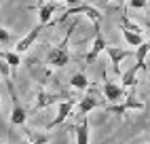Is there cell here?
Segmentation results:
<instances>
[{
    "label": "cell",
    "instance_id": "cell-10",
    "mask_svg": "<svg viewBox=\"0 0 150 144\" xmlns=\"http://www.w3.org/2000/svg\"><path fill=\"white\" fill-rule=\"evenodd\" d=\"M57 13V4L55 2H42V4H38V24L40 26H49L53 21V15Z\"/></svg>",
    "mask_w": 150,
    "mask_h": 144
},
{
    "label": "cell",
    "instance_id": "cell-24",
    "mask_svg": "<svg viewBox=\"0 0 150 144\" xmlns=\"http://www.w3.org/2000/svg\"><path fill=\"white\" fill-rule=\"evenodd\" d=\"M144 24H146V30H150V15L146 17V21H144Z\"/></svg>",
    "mask_w": 150,
    "mask_h": 144
},
{
    "label": "cell",
    "instance_id": "cell-3",
    "mask_svg": "<svg viewBox=\"0 0 150 144\" xmlns=\"http://www.w3.org/2000/svg\"><path fill=\"white\" fill-rule=\"evenodd\" d=\"M68 15H85L89 17L93 24H99L102 21V13H99V9L93 6V4H78V6H68V11L62 15V19H66Z\"/></svg>",
    "mask_w": 150,
    "mask_h": 144
},
{
    "label": "cell",
    "instance_id": "cell-20",
    "mask_svg": "<svg viewBox=\"0 0 150 144\" xmlns=\"http://www.w3.org/2000/svg\"><path fill=\"white\" fill-rule=\"evenodd\" d=\"M121 28H127V30H131V32H139V34L144 32L142 26H139L137 21H133L131 17H127V15H123V17H121Z\"/></svg>",
    "mask_w": 150,
    "mask_h": 144
},
{
    "label": "cell",
    "instance_id": "cell-21",
    "mask_svg": "<svg viewBox=\"0 0 150 144\" xmlns=\"http://www.w3.org/2000/svg\"><path fill=\"white\" fill-rule=\"evenodd\" d=\"M148 6V0H127V9H135V11H142Z\"/></svg>",
    "mask_w": 150,
    "mask_h": 144
},
{
    "label": "cell",
    "instance_id": "cell-28",
    "mask_svg": "<svg viewBox=\"0 0 150 144\" xmlns=\"http://www.w3.org/2000/svg\"><path fill=\"white\" fill-rule=\"evenodd\" d=\"M121 2H127V0H121Z\"/></svg>",
    "mask_w": 150,
    "mask_h": 144
},
{
    "label": "cell",
    "instance_id": "cell-27",
    "mask_svg": "<svg viewBox=\"0 0 150 144\" xmlns=\"http://www.w3.org/2000/svg\"><path fill=\"white\" fill-rule=\"evenodd\" d=\"M104 2H112V0H104Z\"/></svg>",
    "mask_w": 150,
    "mask_h": 144
},
{
    "label": "cell",
    "instance_id": "cell-6",
    "mask_svg": "<svg viewBox=\"0 0 150 144\" xmlns=\"http://www.w3.org/2000/svg\"><path fill=\"white\" fill-rule=\"evenodd\" d=\"M74 100H64V102H59V106H57V117L51 121V123H49V125H47V129H53V127H59V125H62V123L70 117V115H72V110H74Z\"/></svg>",
    "mask_w": 150,
    "mask_h": 144
},
{
    "label": "cell",
    "instance_id": "cell-2",
    "mask_svg": "<svg viewBox=\"0 0 150 144\" xmlns=\"http://www.w3.org/2000/svg\"><path fill=\"white\" fill-rule=\"evenodd\" d=\"M93 30H95V38H93L91 51H89V53L85 55V61H87V64H93V61L99 57V53L108 49V43H106L104 34H102V30H99V24H93Z\"/></svg>",
    "mask_w": 150,
    "mask_h": 144
},
{
    "label": "cell",
    "instance_id": "cell-19",
    "mask_svg": "<svg viewBox=\"0 0 150 144\" xmlns=\"http://www.w3.org/2000/svg\"><path fill=\"white\" fill-rule=\"evenodd\" d=\"M121 32H123V36H125V43L131 45V47H135V49L144 43V38H142V34H139V32H131V30H127V28H121Z\"/></svg>",
    "mask_w": 150,
    "mask_h": 144
},
{
    "label": "cell",
    "instance_id": "cell-15",
    "mask_svg": "<svg viewBox=\"0 0 150 144\" xmlns=\"http://www.w3.org/2000/svg\"><path fill=\"white\" fill-rule=\"evenodd\" d=\"M91 140V129H89V123L81 121L76 125V144H89Z\"/></svg>",
    "mask_w": 150,
    "mask_h": 144
},
{
    "label": "cell",
    "instance_id": "cell-14",
    "mask_svg": "<svg viewBox=\"0 0 150 144\" xmlns=\"http://www.w3.org/2000/svg\"><path fill=\"white\" fill-rule=\"evenodd\" d=\"M148 53H150V40H144V43L135 49V64L142 70H146V57H148Z\"/></svg>",
    "mask_w": 150,
    "mask_h": 144
},
{
    "label": "cell",
    "instance_id": "cell-8",
    "mask_svg": "<svg viewBox=\"0 0 150 144\" xmlns=\"http://www.w3.org/2000/svg\"><path fill=\"white\" fill-rule=\"evenodd\" d=\"M57 102V96L55 93H51L47 87H38L36 89V100H34V110H42V108H47V106H53Z\"/></svg>",
    "mask_w": 150,
    "mask_h": 144
},
{
    "label": "cell",
    "instance_id": "cell-26",
    "mask_svg": "<svg viewBox=\"0 0 150 144\" xmlns=\"http://www.w3.org/2000/svg\"><path fill=\"white\" fill-rule=\"evenodd\" d=\"M0 144H2V142H0ZM4 144H13V142H4Z\"/></svg>",
    "mask_w": 150,
    "mask_h": 144
},
{
    "label": "cell",
    "instance_id": "cell-16",
    "mask_svg": "<svg viewBox=\"0 0 150 144\" xmlns=\"http://www.w3.org/2000/svg\"><path fill=\"white\" fill-rule=\"evenodd\" d=\"M25 121H28V112L23 106H19V104H13V110H11V123L13 125H25Z\"/></svg>",
    "mask_w": 150,
    "mask_h": 144
},
{
    "label": "cell",
    "instance_id": "cell-9",
    "mask_svg": "<svg viewBox=\"0 0 150 144\" xmlns=\"http://www.w3.org/2000/svg\"><path fill=\"white\" fill-rule=\"evenodd\" d=\"M42 30H45V26H40V24H38L34 30H30V32H28L21 40H19L17 45H15V51H17V53H25V51L36 43V38H38V34H40Z\"/></svg>",
    "mask_w": 150,
    "mask_h": 144
},
{
    "label": "cell",
    "instance_id": "cell-22",
    "mask_svg": "<svg viewBox=\"0 0 150 144\" xmlns=\"http://www.w3.org/2000/svg\"><path fill=\"white\" fill-rule=\"evenodd\" d=\"M6 43H11V34H8V30L0 26V45H6Z\"/></svg>",
    "mask_w": 150,
    "mask_h": 144
},
{
    "label": "cell",
    "instance_id": "cell-5",
    "mask_svg": "<svg viewBox=\"0 0 150 144\" xmlns=\"http://www.w3.org/2000/svg\"><path fill=\"white\" fill-rule=\"evenodd\" d=\"M146 108V104L142 100H137L135 96H127L125 98V102L123 104H114V106H108L106 110L108 112H114V115H125V112H129V110H144Z\"/></svg>",
    "mask_w": 150,
    "mask_h": 144
},
{
    "label": "cell",
    "instance_id": "cell-18",
    "mask_svg": "<svg viewBox=\"0 0 150 144\" xmlns=\"http://www.w3.org/2000/svg\"><path fill=\"white\" fill-rule=\"evenodd\" d=\"M2 57L11 64L13 74H17V72H19V66H21V53H17V51H2Z\"/></svg>",
    "mask_w": 150,
    "mask_h": 144
},
{
    "label": "cell",
    "instance_id": "cell-29",
    "mask_svg": "<svg viewBox=\"0 0 150 144\" xmlns=\"http://www.w3.org/2000/svg\"><path fill=\"white\" fill-rule=\"evenodd\" d=\"M0 117H2V112H0Z\"/></svg>",
    "mask_w": 150,
    "mask_h": 144
},
{
    "label": "cell",
    "instance_id": "cell-4",
    "mask_svg": "<svg viewBox=\"0 0 150 144\" xmlns=\"http://www.w3.org/2000/svg\"><path fill=\"white\" fill-rule=\"evenodd\" d=\"M104 98L108 102H112V104H116V102H121L123 98H127L125 87L118 85V83H114V81H110L106 76V72H104Z\"/></svg>",
    "mask_w": 150,
    "mask_h": 144
},
{
    "label": "cell",
    "instance_id": "cell-7",
    "mask_svg": "<svg viewBox=\"0 0 150 144\" xmlns=\"http://www.w3.org/2000/svg\"><path fill=\"white\" fill-rule=\"evenodd\" d=\"M106 53L110 57V64H112L114 72H116V74H121V64L131 55V51H129V49H121V47H108Z\"/></svg>",
    "mask_w": 150,
    "mask_h": 144
},
{
    "label": "cell",
    "instance_id": "cell-23",
    "mask_svg": "<svg viewBox=\"0 0 150 144\" xmlns=\"http://www.w3.org/2000/svg\"><path fill=\"white\" fill-rule=\"evenodd\" d=\"M57 2H64V4H68V6H78V4H83L81 0H57Z\"/></svg>",
    "mask_w": 150,
    "mask_h": 144
},
{
    "label": "cell",
    "instance_id": "cell-17",
    "mask_svg": "<svg viewBox=\"0 0 150 144\" xmlns=\"http://www.w3.org/2000/svg\"><path fill=\"white\" fill-rule=\"evenodd\" d=\"M89 85L91 83H89L87 74H83V72H76V74H72V78H70V87H74L76 91H87Z\"/></svg>",
    "mask_w": 150,
    "mask_h": 144
},
{
    "label": "cell",
    "instance_id": "cell-25",
    "mask_svg": "<svg viewBox=\"0 0 150 144\" xmlns=\"http://www.w3.org/2000/svg\"><path fill=\"white\" fill-rule=\"evenodd\" d=\"M42 2H47V0H40V2H38V4H42Z\"/></svg>",
    "mask_w": 150,
    "mask_h": 144
},
{
    "label": "cell",
    "instance_id": "cell-11",
    "mask_svg": "<svg viewBox=\"0 0 150 144\" xmlns=\"http://www.w3.org/2000/svg\"><path fill=\"white\" fill-rule=\"evenodd\" d=\"M23 136H25L28 144H49L51 142V136L47 131H38V129H25Z\"/></svg>",
    "mask_w": 150,
    "mask_h": 144
},
{
    "label": "cell",
    "instance_id": "cell-1",
    "mask_svg": "<svg viewBox=\"0 0 150 144\" xmlns=\"http://www.w3.org/2000/svg\"><path fill=\"white\" fill-rule=\"evenodd\" d=\"M74 28H76V21L70 24L68 34L64 36L62 43L49 51V66H51V68H64L66 64H70V49H68V43H70V34L74 32Z\"/></svg>",
    "mask_w": 150,
    "mask_h": 144
},
{
    "label": "cell",
    "instance_id": "cell-12",
    "mask_svg": "<svg viewBox=\"0 0 150 144\" xmlns=\"http://www.w3.org/2000/svg\"><path fill=\"white\" fill-rule=\"evenodd\" d=\"M99 106V100H95L93 96H87V98H81L76 104V115H89L91 110H95Z\"/></svg>",
    "mask_w": 150,
    "mask_h": 144
},
{
    "label": "cell",
    "instance_id": "cell-13",
    "mask_svg": "<svg viewBox=\"0 0 150 144\" xmlns=\"http://www.w3.org/2000/svg\"><path fill=\"white\" fill-rule=\"evenodd\" d=\"M142 70L137 64H133L131 68H129L127 72H123V78H121V85L125 87V89H131V87H135V81H137V72Z\"/></svg>",
    "mask_w": 150,
    "mask_h": 144
}]
</instances>
